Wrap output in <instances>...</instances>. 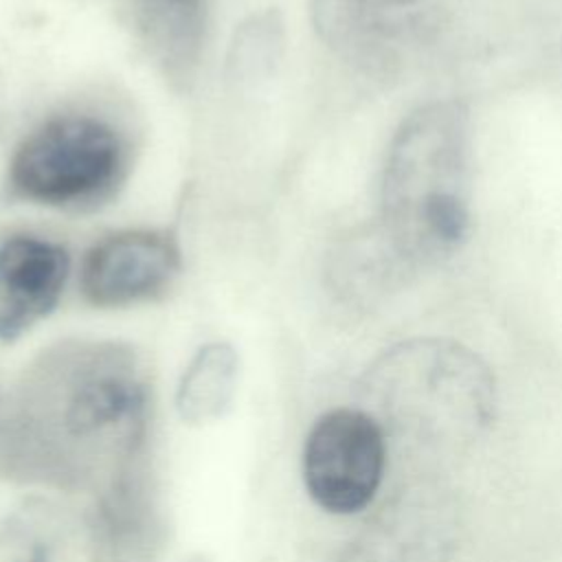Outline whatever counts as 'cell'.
Segmentation results:
<instances>
[{
  "label": "cell",
  "mask_w": 562,
  "mask_h": 562,
  "mask_svg": "<svg viewBox=\"0 0 562 562\" xmlns=\"http://www.w3.org/2000/svg\"><path fill=\"white\" fill-rule=\"evenodd\" d=\"M121 134L92 114H57L40 123L11 156L9 189L46 206L105 200L125 173Z\"/></svg>",
  "instance_id": "277c9868"
},
{
  "label": "cell",
  "mask_w": 562,
  "mask_h": 562,
  "mask_svg": "<svg viewBox=\"0 0 562 562\" xmlns=\"http://www.w3.org/2000/svg\"><path fill=\"white\" fill-rule=\"evenodd\" d=\"M459 533L454 492L435 479H419L380 507L338 562H450Z\"/></svg>",
  "instance_id": "52a82bcc"
},
{
  "label": "cell",
  "mask_w": 562,
  "mask_h": 562,
  "mask_svg": "<svg viewBox=\"0 0 562 562\" xmlns=\"http://www.w3.org/2000/svg\"><path fill=\"white\" fill-rule=\"evenodd\" d=\"M323 44L353 70L386 79L422 59L446 33L454 0H310Z\"/></svg>",
  "instance_id": "5b68a950"
},
{
  "label": "cell",
  "mask_w": 562,
  "mask_h": 562,
  "mask_svg": "<svg viewBox=\"0 0 562 562\" xmlns=\"http://www.w3.org/2000/svg\"><path fill=\"white\" fill-rule=\"evenodd\" d=\"M70 272L68 250L35 235L0 244V342H13L59 303Z\"/></svg>",
  "instance_id": "9c48e42d"
},
{
  "label": "cell",
  "mask_w": 562,
  "mask_h": 562,
  "mask_svg": "<svg viewBox=\"0 0 562 562\" xmlns=\"http://www.w3.org/2000/svg\"><path fill=\"white\" fill-rule=\"evenodd\" d=\"M371 415L386 439L415 457H454L490 426L496 384L490 367L448 338H411L389 347L367 373Z\"/></svg>",
  "instance_id": "3957f363"
},
{
  "label": "cell",
  "mask_w": 562,
  "mask_h": 562,
  "mask_svg": "<svg viewBox=\"0 0 562 562\" xmlns=\"http://www.w3.org/2000/svg\"><path fill=\"white\" fill-rule=\"evenodd\" d=\"M470 162V110L459 99L417 105L389 143L375 228L415 277L468 239Z\"/></svg>",
  "instance_id": "7a4b0ae2"
},
{
  "label": "cell",
  "mask_w": 562,
  "mask_h": 562,
  "mask_svg": "<svg viewBox=\"0 0 562 562\" xmlns=\"http://www.w3.org/2000/svg\"><path fill=\"white\" fill-rule=\"evenodd\" d=\"M147 413V371L130 345L59 342L33 360L7 404L4 465L22 481L61 490L99 485L108 496L136 479Z\"/></svg>",
  "instance_id": "6da1fadb"
},
{
  "label": "cell",
  "mask_w": 562,
  "mask_h": 562,
  "mask_svg": "<svg viewBox=\"0 0 562 562\" xmlns=\"http://www.w3.org/2000/svg\"><path fill=\"white\" fill-rule=\"evenodd\" d=\"M26 562H48V551L46 549H37V551H33V555Z\"/></svg>",
  "instance_id": "7c38bea8"
},
{
  "label": "cell",
  "mask_w": 562,
  "mask_h": 562,
  "mask_svg": "<svg viewBox=\"0 0 562 562\" xmlns=\"http://www.w3.org/2000/svg\"><path fill=\"white\" fill-rule=\"evenodd\" d=\"M136 33L169 83L187 88L198 72L211 0H132Z\"/></svg>",
  "instance_id": "30bf717a"
},
{
  "label": "cell",
  "mask_w": 562,
  "mask_h": 562,
  "mask_svg": "<svg viewBox=\"0 0 562 562\" xmlns=\"http://www.w3.org/2000/svg\"><path fill=\"white\" fill-rule=\"evenodd\" d=\"M239 360L231 345L209 342L187 364L176 389V408L187 424H211L224 417L237 391Z\"/></svg>",
  "instance_id": "8fae6325"
},
{
  "label": "cell",
  "mask_w": 562,
  "mask_h": 562,
  "mask_svg": "<svg viewBox=\"0 0 562 562\" xmlns=\"http://www.w3.org/2000/svg\"><path fill=\"white\" fill-rule=\"evenodd\" d=\"M180 270V248L162 231H121L99 239L81 261L79 285L97 307L160 296Z\"/></svg>",
  "instance_id": "ba28073f"
},
{
  "label": "cell",
  "mask_w": 562,
  "mask_h": 562,
  "mask_svg": "<svg viewBox=\"0 0 562 562\" xmlns=\"http://www.w3.org/2000/svg\"><path fill=\"white\" fill-rule=\"evenodd\" d=\"M386 452V435L369 411L338 406L323 413L301 454L310 498L336 516L362 512L382 485Z\"/></svg>",
  "instance_id": "8992f818"
}]
</instances>
